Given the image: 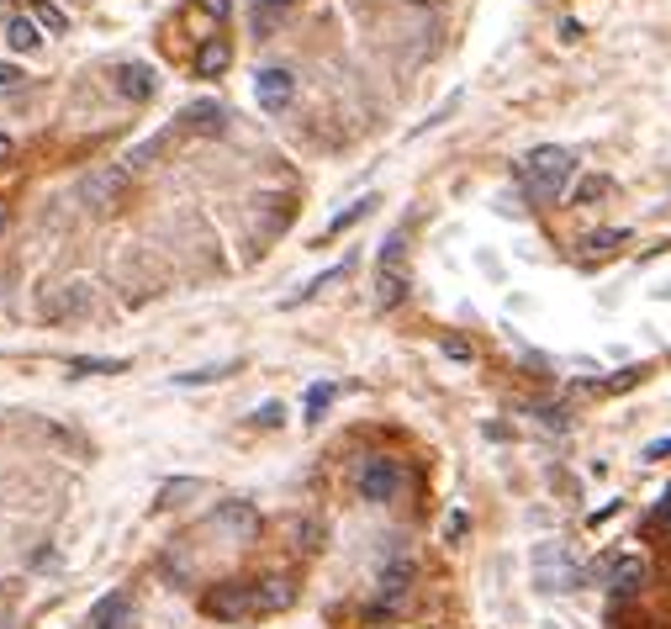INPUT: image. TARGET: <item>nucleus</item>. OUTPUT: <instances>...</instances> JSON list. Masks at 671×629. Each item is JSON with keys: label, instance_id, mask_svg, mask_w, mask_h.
I'll return each instance as SVG.
<instances>
[{"label": "nucleus", "instance_id": "23", "mask_svg": "<svg viewBox=\"0 0 671 629\" xmlns=\"http://www.w3.org/2000/svg\"><path fill=\"white\" fill-rule=\"evenodd\" d=\"M6 43L11 48H37V27L27 22V16H16V22L6 27Z\"/></svg>", "mask_w": 671, "mask_h": 629}, {"label": "nucleus", "instance_id": "29", "mask_svg": "<svg viewBox=\"0 0 671 629\" xmlns=\"http://www.w3.org/2000/svg\"><path fill=\"white\" fill-rule=\"evenodd\" d=\"M650 524H661V529H671V492L656 503V513H650Z\"/></svg>", "mask_w": 671, "mask_h": 629}, {"label": "nucleus", "instance_id": "14", "mask_svg": "<svg viewBox=\"0 0 671 629\" xmlns=\"http://www.w3.org/2000/svg\"><path fill=\"white\" fill-rule=\"evenodd\" d=\"M228 64H233V48L222 43V37H207V43L196 48V74H201V80H217Z\"/></svg>", "mask_w": 671, "mask_h": 629}, {"label": "nucleus", "instance_id": "15", "mask_svg": "<svg viewBox=\"0 0 671 629\" xmlns=\"http://www.w3.org/2000/svg\"><path fill=\"white\" fill-rule=\"evenodd\" d=\"M217 524L233 529V534H244V540H254V534H259V513L249 503H222L217 508Z\"/></svg>", "mask_w": 671, "mask_h": 629}, {"label": "nucleus", "instance_id": "26", "mask_svg": "<svg viewBox=\"0 0 671 629\" xmlns=\"http://www.w3.org/2000/svg\"><path fill=\"white\" fill-rule=\"evenodd\" d=\"M11 90H22V69H16V64H0V96H11Z\"/></svg>", "mask_w": 671, "mask_h": 629}, {"label": "nucleus", "instance_id": "1", "mask_svg": "<svg viewBox=\"0 0 671 629\" xmlns=\"http://www.w3.org/2000/svg\"><path fill=\"white\" fill-rule=\"evenodd\" d=\"M518 175H524L534 201H561L571 191V180H576V154L561 148V143H545V148H534V154L524 159Z\"/></svg>", "mask_w": 671, "mask_h": 629}, {"label": "nucleus", "instance_id": "17", "mask_svg": "<svg viewBox=\"0 0 671 629\" xmlns=\"http://www.w3.org/2000/svg\"><path fill=\"white\" fill-rule=\"evenodd\" d=\"M640 381H645V365H624V370H613L608 381L592 386V392H598V397H619V392H629V386H640Z\"/></svg>", "mask_w": 671, "mask_h": 629}, {"label": "nucleus", "instance_id": "9", "mask_svg": "<svg viewBox=\"0 0 671 629\" xmlns=\"http://www.w3.org/2000/svg\"><path fill=\"white\" fill-rule=\"evenodd\" d=\"M127 624H133V598H127V592H111V598L96 603V614H90L85 629H127Z\"/></svg>", "mask_w": 671, "mask_h": 629}, {"label": "nucleus", "instance_id": "10", "mask_svg": "<svg viewBox=\"0 0 671 629\" xmlns=\"http://www.w3.org/2000/svg\"><path fill=\"white\" fill-rule=\"evenodd\" d=\"M185 127H196V133H207V138L228 133V106L222 101H191L185 106Z\"/></svg>", "mask_w": 671, "mask_h": 629}, {"label": "nucleus", "instance_id": "24", "mask_svg": "<svg viewBox=\"0 0 671 629\" xmlns=\"http://www.w3.org/2000/svg\"><path fill=\"white\" fill-rule=\"evenodd\" d=\"M32 11H37V22L53 27V32H64V27H69V16H64L59 6H53V0H32Z\"/></svg>", "mask_w": 671, "mask_h": 629}, {"label": "nucleus", "instance_id": "12", "mask_svg": "<svg viewBox=\"0 0 671 629\" xmlns=\"http://www.w3.org/2000/svg\"><path fill=\"white\" fill-rule=\"evenodd\" d=\"M291 598H296V587L286 577L254 582V614H281V608H291Z\"/></svg>", "mask_w": 671, "mask_h": 629}, {"label": "nucleus", "instance_id": "8", "mask_svg": "<svg viewBox=\"0 0 671 629\" xmlns=\"http://www.w3.org/2000/svg\"><path fill=\"white\" fill-rule=\"evenodd\" d=\"M291 90H296V80H291L286 69H259V80H254V96H259V106H265V111H281L291 101Z\"/></svg>", "mask_w": 671, "mask_h": 629}, {"label": "nucleus", "instance_id": "25", "mask_svg": "<svg viewBox=\"0 0 671 629\" xmlns=\"http://www.w3.org/2000/svg\"><path fill=\"white\" fill-rule=\"evenodd\" d=\"M191 492H201V481H170V487L159 492V508H175L180 497H191Z\"/></svg>", "mask_w": 671, "mask_h": 629}, {"label": "nucleus", "instance_id": "21", "mask_svg": "<svg viewBox=\"0 0 671 629\" xmlns=\"http://www.w3.org/2000/svg\"><path fill=\"white\" fill-rule=\"evenodd\" d=\"M370 207H376V196H365V201H354V207H344L339 217H333V222H328V238H333V233H344V228H349V222H360V217H365Z\"/></svg>", "mask_w": 671, "mask_h": 629}, {"label": "nucleus", "instance_id": "31", "mask_svg": "<svg viewBox=\"0 0 671 629\" xmlns=\"http://www.w3.org/2000/svg\"><path fill=\"white\" fill-rule=\"evenodd\" d=\"M671 455V439H656V444H645V460H666Z\"/></svg>", "mask_w": 671, "mask_h": 629}, {"label": "nucleus", "instance_id": "35", "mask_svg": "<svg viewBox=\"0 0 671 629\" xmlns=\"http://www.w3.org/2000/svg\"><path fill=\"white\" fill-rule=\"evenodd\" d=\"M6 154H11V143H6V138H0V159H6Z\"/></svg>", "mask_w": 671, "mask_h": 629}, {"label": "nucleus", "instance_id": "20", "mask_svg": "<svg viewBox=\"0 0 671 629\" xmlns=\"http://www.w3.org/2000/svg\"><path fill=\"white\" fill-rule=\"evenodd\" d=\"M328 402H333V381H318V386H307V423H318Z\"/></svg>", "mask_w": 671, "mask_h": 629}, {"label": "nucleus", "instance_id": "6", "mask_svg": "<svg viewBox=\"0 0 671 629\" xmlns=\"http://www.w3.org/2000/svg\"><path fill=\"white\" fill-rule=\"evenodd\" d=\"M645 582H650V566L640 561V555H619V561H608V571H603V587L613 592V598H635Z\"/></svg>", "mask_w": 671, "mask_h": 629}, {"label": "nucleus", "instance_id": "27", "mask_svg": "<svg viewBox=\"0 0 671 629\" xmlns=\"http://www.w3.org/2000/svg\"><path fill=\"white\" fill-rule=\"evenodd\" d=\"M281 418H286V407H281V402H265V407L254 413V423H265V429H275Z\"/></svg>", "mask_w": 671, "mask_h": 629}, {"label": "nucleus", "instance_id": "28", "mask_svg": "<svg viewBox=\"0 0 671 629\" xmlns=\"http://www.w3.org/2000/svg\"><path fill=\"white\" fill-rule=\"evenodd\" d=\"M608 191V180H582V191H576V201H598Z\"/></svg>", "mask_w": 671, "mask_h": 629}, {"label": "nucleus", "instance_id": "32", "mask_svg": "<svg viewBox=\"0 0 671 629\" xmlns=\"http://www.w3.org/2000/svg\"><path fill=\"white\" fill-rule=\"evenodd\" d=\"M444 534H450V540H460V534H465V513H455L450 524H444Z\"/></svg>", "mask_w": 671, "mask_h": 629}, {"label": "nucleus", "instance_id": "11", "mask_svg": "<svg viewBox=\"0 0 671 629\" xmlns=\"http://www.w3.org/2000/svg\"><path fill=\"white\" fill-rule=\"evenodd\" d=\"M117 90H122L127 101H148L159 90V74L148 69V64H122L117 69Z\"/></svg>", "mask_w": 671, "mask_h": 629}, {"label": "nucleus", "instance_id": "34", "mask_svg": "<svg viewBox=\"0 0 671 629\" xmlns=\"http://www.w3.org/2000/svg\"><path fill=\"white\" fill-rule=\"evenodd\" d=\"M259 6H291V0H259Z\"/></svg>", "mask_w": 671, "mask_h": 629}, {"label": "nucleus", "instance_id": "22", "mask_svg": "<svg viewBox=\"0 0 671 629\" xmlns=\"http://www.w3.org/2000/svg\"><path fill=\"white\" fill-rule=\"evenodd\" d=\"M624 238H629L624 228H603V233H592V238H587V244H582V249H587V254H608V249H619V244H624Z\"/></svg>", "mask_w": 671, "mask_h": 629}, {"label": "nucleus", "instance_id": "33", "mask_svg": "<svg viewBox=\"0 0 671 629\" xmlns=\"http://www.w3.org/2000/svg\"><path fill=\"white\" fill-rule=\"evenodd\" d=\"M201 6H207L212 16H228V0H201Z\"/></svg>", "mask_w": 671, "mask_h": 629}, {"label": "nucleus", "instance_id": "4", "mask_svg": "<svg viewBox=\"0 0 671 629\" xmlns=\"http://www.w3.org/2000/svg\"><path fill=\"white\" fill-rule=\"evenodd\" d=\"M201 608H207L212 619H222V624H238V619L254 614V587L249 582H222V587H212L207 598H201Z\"/></svg>", "mask_w": 671, "mask_h": 629}, {"label": "nucleus", "instance_id": "2", "mask_svg": "<svg viewBox=\"0 0 671 629\" xmlns=\"http://www.w3.org/2000/svg\"><path fill=\"white\" fill-rule=\"evenodd\" d=\"M407 487V471H402V460H391V455H370L365 466H360V497L365 503H391Z\"/></svg>", "mask_w": 671, "mask_h": 629}, {"label": "nucleus", "instance_id": "30", "mask_svg": "<svg viewBox=\"0 0 671 629\" xmlns=\"http://www.w3.org/2000/svg\"><path fill=\"white\" fill-rule=\"evenodd\" d=\"M444 355H450V360H471V344H460V339H444Z\"/></svg>", "mask_w": 671, "mask_h": 629}, {"label": "nucleus", "instance_id": "18", "mask_svg": "<svg viewBox=\"0 0 671 629\" xmlns=\"http://www.w3.org/2000/svg\"><path fill=\"white\" fill-rule=\"evenodd\" d=\"M238 360H222V365H201V370H185V376H175L180 386H207V381H222V376H233Z\"/></svg>", "mask_w": 671, "mask_h": 629}, {"label": "nucleus", "instance_id": "3", "mask_svg": "<svg viewBox=\"0 0 671 629\" xmlns=\"http://www.w3.org/2000/svg\"><path fill=\"white\" fill-rule=\"evenodd\" d=\"M407 296V265H402V233L386 238L381 270H376V307H397Z\"/></svg>", "mask_w": 671, "mask_h": 629}, {"label": "nucleus", "instance_id": "16", "mask_svg": "<svg viewBox=\"0 0 671 629\" xmlns=\"http://www.w3.org/2000/svg\"><path fill=\"white\" fill-rule=\"evenodd\" d=\"M344 275H349V259H344V265H333V270H323L318 275V281H307L302 291H296V296H286V307H296V302H312V296H323L328 286H339L344 281Z\"/></svg>", "mask_w": 671, "mask_h": 629}, {"label": "nucleus", "instance_id": "5", "mask_svg": "<svg viewBox=\"0 0 671 629\" xmlns=\"http://www.w3.org/2000/svg\"><path fill=\"white\" fill-rule=\"evenodd\" d=\"M534 571H539V587H545V592H571L576 582H582V571L566 561L561 545H555V550H550V545L539 550V555H534Z\"/></svg>", "mask_w": 671, "mask_h": 629}, {"label": "nucleus", "instance_id": "36", "mask_svg": "<svg viewBox=\"0 0 671 629\" xmlns=\"http://www.w3.org/2000/svg\"><path fill=\"white\" fill-rule=\"evenodd\" d=\"M0 233H6V207H0Z\"/></svg>", "mask_w": 671, "mask_h": 629}, {"label": "nucleus", "instance_id": "13", "mask_svg": "<svg viewBox=\"0 0 671 629\" xmlns=\"http://www.w3.org/2000/svg\"><path fill=\"white\" fill-rule=\"evenodd\" d=\"M122 170H101V175H90L85 185H80V201L85 207H111V201H117V191H122Z\"/></svg>", "mask_w": 671, "mask_h": 629}, {"label": "nucleus", "instance_id": "7", "mask_svg": "<svg viewBox=\"0 0 671 629\" xmlns=\"http://www.w3.org/2000/svg\"><path fill=\"white\" fill-rule=\"evenodd\" d=\"M407 587H413V566H407V561H397V566H391L386 577H381V598L370 603V619L391 614V608H397V603L407 598Z\"/></svg>", "mask_w": 671, "mask_h": 629}, {"label": "nucleus", "instance_id": "19", "mask_svg": "<svg viewBox=\"0 0 671 629\" xmlns=\"http://www.w3.org/2000/svg\"><path fill=\"white\" fill-rule=\"evenodd\" d=\"M127 360H69V376H117Z\"/></svg>", "mask_w": 671, "mask_h": 629}]
</instances>
